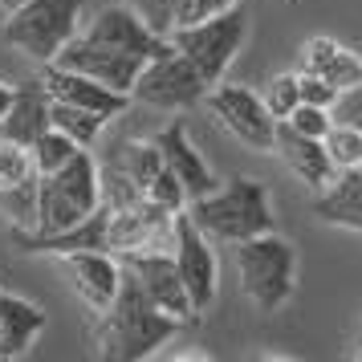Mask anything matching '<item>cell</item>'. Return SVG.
<instances>
[{
  "label": "cell",
  "instance_id": "13",
  "mask_svg": "<svg viewBox=\"0 0 362 362\" xmlns=\"http://www.w3.org/2000/svg\"><path fill=\"white\" fill-rule=\"evenodd\" d=\"M41 82H45V90H49L53 102L82 106V110H90V115H98L102 122L118 118L127 106H131V94H118V90H110V86L94 82V78H86V74H74V69H62V66H45Z\"/></svg>",
  "mask_w": 362,
  "mask_h": 362
},
{
  "label": "cell",
  "instance_id": "31",
  "mask_svg": "<svg viewBox=\"0 0 362 362\" xmlns=\"http://www.w3.org/2000/svg\"><path fill=\"white\" fill-rule=\"evenodd\" d=\"M8 102H13V86L0 82V118H4V110H8Z\"/></svg>",
  "mask_w": 362,
  "mask_h": 362
},
{
  "label": "cell",
  "instance_id": "24",
  "mask_svg": "<svg viewBox=\"0 0 362 362\" xmlns=\"http://www.w3.org/2000/svg\"><path fill=\"white\" fill-rule=\"evenodd\" d=\"M322 147H326L334 171H350L362 163V127L354 122H329V131L322 134Z\"/></svg>",
  "mask_w": 362,
  "mask_h": 362
},
{
  "label": "cell",
  "instance_id": "20",
  "mask_svg": "<svg viewBox=\"0 0 362 362\" xmlns=\"http://www.w3.org/2000/svg\"><path fill=\"white\" fill-rule=\"evenodd\" d=\"M45 180H49L82 216H90L102 204V171H98V159L90 155V147H78L74 159H69L62 171L45 175Z\"/></svg>",
  "mask_w": 362,
  "mask_h": 362
},
{
  "label": "cell",
  "instance_id": "21",
  "mask_svg": "<svg viewBox=\"0 0 362 362\" xmlns=\"http://www.w3.org/2000/svg\"><path fill=\"white\" fill-rule=\"evenodd\" d=\"M49 127L66 131L78 147H94L106 122H102L98 115H90V110H82V106H69V102H53L49 98Z\"/></svg>",
  "mask_w": 362,
  "mask_h": 362
},
{
  "label": "cell",
  "instance_id": "30",
  "mask_svg": "<svg viewBox=\"0 0 362 362\" xmlns=\"http://www.w3.org/2000/svg\"><path fill=\"white\" fill-rule=\"evenodd\" d=\"M236 0H180V21L175 25H192V21H204V17H216L232 8Z\"/></svg>",
  "mask_w": 362,
  "mask_h": 362
},
{
  "label": "cell",
  "instance_id": "16",
  "mask_svg": "<svg viewBox=\"0 0 362 362\" xmlns=\"http://www.w3.org/2000/svg\"><path fill=\"white\" fill-rule=\"evenodd\" d=\"M273 151L281 155V163L289 167L297 175V183H305L310 192H322L338 171L329 163L326 147H322V139H310V134H297L293 127H285L277 122V134H273Z\"/></svg>",
  "mask_w": 362,
  "mask_h": 362
},
{
  "label": "cell",
  "instance_id": "7",
  "mask_svg": "<svg viewBox=\"0 0 362 362\" xmlns=\"http://www.w3.org/2000/svg\"><path fill=\"white\" fill-rule=\"evenodd\" d=\"M171 261L180 269V281L187 289V301H192V313H208L216 305V293H220V264H216V248L204 232L187 220V212H175L171 220Z\"/></svg>",
  "mask_w": 362,
  "mask_h": 362
},
{
  "label": "cell",
  "instance_id": "10",
  "mask_svg": "<svg viewBox=\"0 0 362 362\" xmlns=\"http://www.w3.org/2000/svg\"><path fill=\"white\" fill-rule=\"evenodd\" d=\"M49 66L74 69V74H86V78H94V82L118 90V94H131V86H134V78H139L143 62L131 57V53L106 49V45H98V41H90V37L78 33L57 49V57H53Z\"/></svg>",
  "mask_w": 362,
  "mask_h": 362
},
{
  "label": "cell",
  "instance_id": "5",
  "mask_svg": "<svg viewBox=\"0 0 362 362\" xmlns=\"http://www.w3.org/2000/svg\"><path fill=\"white\" fill-rule=\"evenodd\" d=\"M175 49L199 69V78L208 86H216L228 66L236 62V53L245 49L248 41V17L232 4L216 17H204V21H192V25H175L171 37H167Z\"/></svg>",
  "mask_w": 362,
  "mask_h": 362
},
{
  "label": "cell",
  "instance_id": "8",
  "mask_svg": "<svg viewBox=\"0 0 362 362\" xmlns=\"http://www.w3.org/2000/svg\"><path fill=\"white\" fill-rule=\"evenodd\" d=\"M208 110L212 118L224 127V131L236 139V143H245L248 151H273V134H277V118L264 110V102L257 90H248L240 82H220L208 86Z\"/></svg>",
  "mask_w": 362,
  "mask_h": 362
},
{
  "label": "cell",
  "instance_id": "28",
  "mask_svg": "<svg viewBox=\"0 0 362 362\" xmlns=\"http://www.w3.org/2000/svg\"><path fill=\"white\" fill-rule=\"evenodd\" d=\"M285 127H293L297 134H310V139H322V134L329 131V110L326 106H310V102H297L293 110H289V118H281Z\"/></svg>",
  "mask_w": 362,
  "mask_h": 362
},
{
  "label": "cell",
  "instance_id": "4",
  "mask_svg": "<svg viewBox=\"0 0 362 362\" xmlns=\"http://www.w3.org/2000/svg\"><path fill=\"white\" fill-rule=\"evenodd\" d=\"M82 4L86 0H21L0 25L4 45L25 53L37 66H49L69 37H78Z\"/></svg>",
  "mask_w": 362,
  "mask_h": 362
},
{
  "label": "cell",
  "instance_id": "6",
  "mask_svg": "<svg viewBox=\"0 0 362 362\" xmlns=\"http://www.w3.org/2000/svg\"><path fill=\"white\" fill-rule=\"evenodd\" d=\"M204 94H208V82L199 78V69L175 45L167 53H159V57L143 62V69H139V78L131 86L134 102H143L151 110H171V115L204 102Z\"/></svg>",
  "mask_w": 362,
  "mask_h": 362
},
{
  "label": "cell",
  "instance_id": "11",
  "mask_svg": "<svg viewBox=\"0 0 362 362\" xmlns=\"http://www.w3.org/2000/svg\"><path fill=\"white\" fill-rule=\"evenodd\" d=\"M82 37L98 41V45H106V49L131 53V57H139V62H151V57H159V53L171 49V41L159 37V33H151L131 4H106V8H98V13L90 17V25H86Z\"/></svg>",
  "mask_w": 362,
  "mask_h": 362
},
{
  "label": "cell",
  "instance_id": "22",
  "mask_svg": "<svg viewBox=\"0 0 362 362\" xmlns=\"http://www.w3.org/2000/svg\"><path fill=\"white\" fill-rule=\"evenodd\" d=\"M74 151H78V143H74L66 131L49 127V131H41L33 143H29V159H33L37 175H53V171H62V167L74 159Z\"/></svg>",
  "mask_w": 362,
  "mask_h": 362
},
{
  "label": "cell",
  "instance_id": "26",
  "mask_svg": "<svg viewBox=\"0 0 362 362\" xmlns=\"http://www.w3.org/2000/svg\"><path fill=\"white\" fill-rule=\"evenodd\" d=\"M131 8L143 17L151 33L159 37H171L175 21H180V0H131Z\"/></svg>",
  "mask_w": 362,
  "mask_h": 362
},
{
  "label": "cell",
  "instance_id": "1",
  "mask_svg": "<svg viewBox=\"0 0 362 362\" xmlns=\"http://www.w3.org/2000/svg\"><path fill=\"white\" fill-rule=\"evenodd\" d=\"M180 326L183 322L167 317L139 289V281L122 269V285H118L115 301L98 313V354L106 362H143L159 346L171 342Z\"/></svg>",
  "mask_w": 362,
  "mask_h": 362
},
{
  "label": "cell",
  "instance_id": "15",
  "mask_svg": "<svg viewBox=\"0 0 362 362\" xmlns=\"http://www.w3.org/2000/svg\"><path fill=\"white\" fill-rule=\"evenodd\" d=\"M45 326H49V317L37 301L0 289V362L25 358Z\"/></svg>",
  "mask_w": 362,
  "mask_h": 362
},
{
  "label": "cell",
  "instance_id": "17",
  "mask_svg": "<svg viewBox=\"0 0 362 362\" xmlns=\"http://www.w3.org/2000/svg\"><path fill=\"white\" fill-rule=\"evenodd\" d=\"M41 131H49V90L45 82H21L13 86V102L0 118V139L29 147Z\"/></svg>",
  "mask_w": 362,
  "mask_h": 362
},
{
  "label": "cell",
  "instance_id": "27",
  "mask_svg": "<svg viewBox=\"0 0 362 362\" xmlns=\"http://www.w3.org/2000/svg\"><path fill=\"white\" fill-rule=\"evenodd\" d=\"M261 102H264V110L277 118V122L281 118H289V110L301 102V94H297V74H277L273 82L264 86Z\"/></svg>",
  "mask_w": 362,
  "mask_h": 362
},
{
  "label": "cell",
  "instance_id": "19",
  "mask_svg": "<svg viewBox=\"0 0 362 362\" xmlns=\"http://www.w3.org/2000/svg\"><path fill=\"white\" fill-rule=\"evenodd\" d=\"M301 57H305V69L317 74V78H326L338 94L362 90V57L350 45H338L334 37H310Z\"/></svg>",
  "mask_w": 362,
  "mask_h": 362
},
{
  "label": "cell",
  "instance_id": "9",
  "mask_svg": "<svg viewBox=\"0 0 362 362\" xmlns=\"http://www.w3.org/2000/svg\"><path fill=\"white\" fill-rule=\"evenodd\" d=\"M118 261H122V269L139 281V289L167 317H175V322H192L196 317L192 313V301H187V289H183V281H180V269H175L167 248H143V252H127Z\"/></svg>",
  "mask_w": 362,
  "mask_h": 362
},
{
  "label": "cell",
  "instance_id": "25",
  "mask_svg": "<svg viewBox=\"0 0 362 362\" xmlns=\"http://www.w3.org/2000/svg\"><path fill=\"white\" fill-rule=\"evenodd\" d=\"M29 180H37L29 147L0 139V192H13V187H21V183H29Z\"/></svg>",
  "mask_w": 362,
  "mask_h": 362
},
{
  "label": "cell",
  "instance_id": "23",
  "mask_svg": "<svg viewBox=\"0 0 362 362\" xmlns=\"http://www.w3.org/2000/svg\"><path fill=\"white\" fill-rule=\"evenodd\" d=\"M115 163L131 175V183L139 187V192H147L151 180H155V175H159V167H163V155H159V147H155V143L134 139V143H122V147H118Z\"/></svg>",
  "mask_w": 362,
  "mask_h": 362
},
{
  "label": "cell",
  "instance_id": "18",
  "mask_svg": "<svg viewBox=\"0 0 362 362\" xmlns=\"http://www.w3.org/2000/svg\"><path fill=\"white\" fill-rule=\"evenodd\" d=\"M313 216L322 224H329V228H346L362 236V171L358 167L338 171L322 192H313Z\"/></svg>",
  "mask_w": 362,
  "mask_h": 362
},
{
  "label": "cell",
  "instance_id": "14",
  "mask_svg": "<svg viewBox=\"0 0 362 362\" xmlns=\"http://www.w3.org/2000/svg\"><path fill=\"white\" fill-rule=\"evenodd\" d=\"M151 143H155V147H159V155H163V167L183 183L187 199L208 196L216 183H220V180L212 175L208 159L196 151V143H192V134H187V127H183L180 118H175V122H167L163 131L151 139Z\"/></svg>",
  "mask_w": 362,
  "mask_h": 362
},
{
  "label": "cell",
  "instance_id": "3",
  "mask_svg": "<svg viewBox=\"0 0 362 362\" xmlns=\"http://www.w3.org/2000/svg\"><path fill=\"white\" fill-rule=\"evenodd\" d=\"M236 248V277H240V293L257 305L261 313H277L297 289V252L293 245L273 232L248 236Z\"/></svg>",
  "mask_w": 362,
  "mask_h": 362
},
{
  "label": "cell",
  "instance_id": "32",
  "mask_svg": "<svg viewBox=\"0 0 362 362\" xmlns=\"http://www.w3.org/2000/svg\"><path fill=\"white\" fill-rule=\"evenodd\" d=\"M358 171H362V163H358Z\"/></svg>",
  "mask_w": 362,
  "mask_h": 362
},
{
  "label": "cell",
  "instance_id": "29",
  "mask_svg": "<svg viewBox=\"0 0 362 362\" xmlns=\"http://www.w3.org/2000/svg\"><path fill=\"white\" fill-rule=\"evenodd\" d=\"M297 94H301V102H310V106H326V110L342 98L326 78H317V74H310V69H301V74H297Z\"/></svg>",
  "mask_w": 362,
  "mask_h": 362
},
{
  "label": "cell",
  "instance_id": "2",
  "mask_svg": "<svg viewBox=\"0 0 362 362\" xmlns=\"http://www.w3.org/2000/svg\"><path fill=\"white\" fill-rule=\"evenodd\" d=\"M183 212L212 245H240L248 236L273 232L277 224L269 187L252 175H232L228 183H216L208 196L187 199Z\"/></svg>",
  "mask_w": 362,
  "mask_h": 362
},
{
  "label": "cell",
  "instance_id": "12",
  "mask_svg": "<svg viewBox=\"0 0 362 362\" xmlns=\"http://www.w3.org/2000/svg\"><path fill=\"white\" fill-rule=\"evenodd\" d=\"M62 261V273H66L69 289L78 293L90 313H102L110 301H115L118 285H122V261L106 248H78V252H66L57 257Z\"/></svg>",
  "mask_w": 362,
  "mask_h": 362
}]
</instances>
